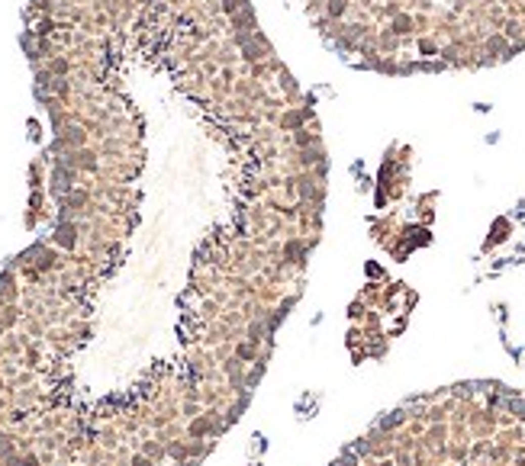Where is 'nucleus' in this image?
I'll list each match as a JSON object with an SVG mask.
<instances>
[{
  "mask_svg": "<svg viewBox=\"0 0 525 466\" xmlns=\"http://www.w3.org/2000/svg\"><path fill=\"white\" fill-rule=\"evenodd\" d=\"M419 51H422V55H435L439 48H435V42H432V39H419Z\"/></svg>",
  "mask_w": 525,
  "mask_h": 466,
  "instance_id": "obj_4",
  "label": "nucleus"
},
{
  "mask_svg": "<svg viewBox=\"0 0 525 466\" xmlns=\"http://www.w3.org/2000/svg\"><path fill=\"white\" fill-rule=\"evenodd\" d=\"M55 244H61V248H77V225L74 222H58L55 228Z\"/></svg>",
  "mask_w": 525,
  "mask_h": 466,
  "instance_id": "obj_1",
  "label": "nucleus"
},
{
  "mask_svg": "<svg viewBox=\"0 0 525 466\" xmlns=\"http://www.w3.org/2000/svg\"><path fill=\"white\" fill-rule=\"evenodd\" d=\"M409 29H413V20H409V16H397V20H393V36H406Z\"/></svg>",
  "mask_w": 525,
  "mask_h": 466,
  "instance_id": "obj_2",
  "label": "nucleus"
},
{
  "mask_svg": "<svg viewBox=\"0 0 525 466\" xmlns=\"http://www.w3.org/2000/svg\"><path fill=\"white\" fill-rule=\"evenodd\" d=\"M133 466H155V460H148L145 453H136L133 456Z\"/></svg>",
  "mask_w": 525,
  "mask_h": 466,
  "instance_id": "obj_5",
  "label": "nucleus"
},
{
  "mask_svg": "<svg viewBox=\"0 0 525 466\" xmlns=\"http://www.w3.org/2000/svg\"><path fill=\"white\" fill-rule=\"evenodd\" d=\"M326 10H329V16H332V20H338V16H345L348 4H345V0H329V7H326Z\"/></svg>",
  "mask_w": 525,
  "mask_h": 466,
  "instance_id": "obj_3",
  "label": "nucleus"
}]
</instances>
